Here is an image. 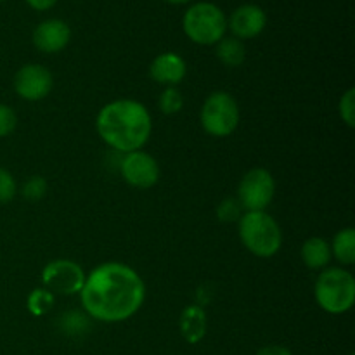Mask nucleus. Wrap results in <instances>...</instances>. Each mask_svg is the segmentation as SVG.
I'll use <instances>...</instances> for the list:
<instances>
[{
  "mask_svg": "<svg viewBox=\"0 0 355 355\" xmlns=\"http://www.w3.org/2000/svg\"><path fill=\"white\" fill-rule=\"evenodd\" d=\"M120 173L128 186L135 189H149L159 180V165L148 153L132 151L121 159Z\"/></svg>",
  "mask_w": 355,
  "mask_h": 355,
  "instance_id": "nucleus-9",
  "label": "nucleus"
},
{
  "mask_svg": "<svg viewBox=\"0 0 355 355\" xmlns=\"http://www.w3.org/2000/svg\"><path fill=\"white\" fill-rule=\"evenodd\" d=\"M99 137L123 155L141 151L151 137V114L144 104L134 99H118L106 104L96 120Z\"/></svg>",
  "mask_w": 355,
  "mask_h": 355,
  "instance_id": "nucleus-2",
  "label": "nucleus"
},
{
  "mask_svg": "<svg viewBox=\"0 0 355 355\" xmlns=\"http://www.w3.org/2000/svg\"><path fill=\"white\" fill-rule=\"evenodd\" d=\"M158 106L163 114H177L184 106V97L177 87H166L162 92Z\"/></svg>",
  "mask_w": 355,
  "mask_h": 355,
  "instance_id": "nucleus-19",
  "label": "nucleus"
},
{
  "mask_svg": "<svg viewBox=\"0 0 355 355\" xmlns=\"http://www.w3.org/2000/svg\"><path fill=\"white\" fill-rule=\"evenodd\" d=\"M239 106L224 90L210 94L201 106V127L211 137H229L239 125Z\"/></svg>",
  "mask_w": 355,
  "mask_h": 355,
  "instance_id": "nucleus-6",
  "label": "nucleus"
},
{
  "mask_svg": "<svg viewBox=\"0 0 355 355\" xmlns=\"http://www.w3.org/2000/svg\"><path fill=\"white\" fill-rule=\"evenodd\" d=\"M350 355H354V354H350Z\"/></svg>",
  "mask_w": 355,
  "mask_h": 355,
  "instance_id": "nucleus-30",
  "label": "nucleus"
},
{
  "mask_svg": "<svg viewBox=\"0 0 355 355\" xmlns=\"http://www.w3.org/2000/svg\"><path fill=\"white\" fill-rule=\"evenodd\" d=\"M187 64L182 55L175 52H163L153 59L149 75L156 83L165 87H177L186 78Z\"/></svg>",
  "mask_w": 355,
  "mask_h": 355,
  "instance_id": "nucleus-13",
  "label": "nucleus"
},
{
  "mask_svg": "<svg viewBox=\"0 0 355 355\" xmlns=\"http://www.w3.org/2000/svg\"><path fill=\"white\" fill-rule=\"evenodd\" d=\"M16 193H17L16 179H14L12 173H10L9 170L0 166V205L12 201L14 196H16Z\"/></svg>",
  "mask_w": 355,
  "mask_h": 355,
  "instance_id": "nucleus-24",
  "label": "nucleus"
},
{
  "mask_svg": "<svg viewBox=\"0 0 355 355\" xmlns=\"http://www.w3.org/2000/svg\"><path fill=\"white\" fill-rule=\"evenodd\" d=\"M238 232L243 246L260 259L274 257L283 246L279 224L267 211H245L238 220Z\"/></svg>",
  "mask_w": 355,
  "mask_h": 355,
  "instance_id": "nucleus-3",
  "label": "nucleus"
},
{
  "mask_svg": "<svg viewBox=\"0 0 355 355\" xmlns=\"http://www.w3.org/2000/svg\"><path fill=\"white\" fill-rule=\"evenodd\" d=\"M165 2L173 3V6H180V3H187V2H189V0H165Z\"/></svg>",
  "mask_w": 355,
  "mask_h": 355,
  "instance_id": "nucleus-28",
  "label": "nucleus"
},
{
  "mask_svg": "<svg viewBox=\"0 0 355 355\" xmlns=\"http://www.w3.org/2000/svg\"><path fill=\"white\" fill-rule=\"evenodd\" d=\"M85 277L87 274L78 263L66 259L52 260L42 270V283L45 290L51 291L52 295H64V297L80 293L85 284Z\"/></svg>",
  "mask_w": 355,
  "mask_h": 355,
  "instance_id": "nucleus-8",
  "label": "nucleus"
},
{
  "mask_svg": "<svg viewBox=\"0 0 355 355\" xmlns=\"http://www.w3.org/2000/svg\"><path fill=\"white\" fill-rule=\"evenodd\" d=\"M215 45H217L215 54L220 59L222 64L229 66V68H238V66H241L245 62L246 49L245 44L241 40H238V38L224 37Z\"/></svg>",
  "mask_w": 355,
  "mask_h": 355,
  "instance_id": "nucleus-17",
  "label": "nucleus"
},
{
  "mask_svg": "<svg viewBox=\"0 0 355 355\" xmlns=\"http://www.w3.org/2000/svg\"><path fill=\"white\" fill-rule=\"evenodd\" d=\"M71 40V30L61 19H47L33 31V45L45 54L61 52Z\"/></svg>",
  "mask_w": 355,
  "mask_h": 355,
  "instance_id": "nucleus-12",
  "label": "nucleus"
},
{
  "mask_svg": "<svg viewBox=\"0 0 355 355\" xmlns=\"http://www.w3.org/2000/svg\"><path fill=\"white\" fill-rule=\"evenodd\" d=\"M179 329L182 338L189 345H198L207 335V312L201 305H187L179 319Z\"/></svg>",
  "mask_w": 355,
  "mask_h": 355,
  "instance_id": "nucleus-14",
  "label": "nucleus"
},
{
  "mask_svg": "<svg viewBox=\"0 0 355 355\" xmlns=\"http://www.w3.org/2000/svg\"><path fill=\"white\" fill-rule=\"evenodd\" d=\"M276 180L267 168H252L243 175L238 186V198L245 211H266L272 203Z\"/></svg>",
  "mask_w": 355,
  "mask_h": 355,
  "instance_id": "nucleus-7",
  "label": "nucleus"
},
{
  "mask_svg": "<svg viewBox=\"0 0 355 355\" xmlns=\"http://www.w3.org/2000/svg\"><path fill=\"white\" fill-rule=\"evenodd\" d=\"M89 315H83L82 312H66L61 315V326L62 331L68 333V335H80L82 331H85L89 328V321H87Z\"/></svg>",
  "mask_w": 355,
  "mask_h": 355,
  "instance_id": "nucleus-20",
  "label": "nucleus"
},
{
  "mask_svg": "<svg viewBox=\"0 0 355 355\" xmlns=\"http://www.w3.org/2000/svg\"><path fill=\"white\" fill-rule=\"evenodd\" d=\"M186 37L198 45H215L227 31V17L224 10L211 2L191 6L182 17Z\"/></svg>",
  "mask_w": 355,
  "mask_h": 355,
  "instance_id": "nucleus-5",
  "label": "nucleus"
},
{
  "mask_svg": "<svg viewBox=\"0 0 355 355\" xmlns=\"http://www.w3.org/2000/svg\"><path fill=\"white\" fill-rule=\"evenodd\" d=\"M255 355H293L291 350H288L286 347L281 345H267L263 349H260Z\"/></svg>",
  "mask_w": 355,
  "mask_h": 355,
  "instance_id": "nucleus-26",
  "label": "nucleus"
},
{
  "mask_svg": "<svg viewBox=\"0 0 355 355\" xmlns=\"http://www.w3.org/2000/svg\"><path fill=\"white\" fill-rule=\"evenodd\" d=\"M52 305H54V295L49 290H45V288H35L26 298L28 311H30V314L37 315V318L47 314L52 309Z\"/></svg>",
  "mask_w": 355,
  "mask_h": 355,
  "instance_id": "nucleus-18",
  "label": "nucleus"
},
{
  "mask_svg": "<svg viewBox=\"0 0 355 355\" xmlns=\"http://www.w3.org/2000/svg\"><path fill=\"white\" fill-rule=\"evenodd\" d=\"M267 16L262 7L255 3H246L238 7L231 14V19H227V28H231L232 35L238 40H250L255 38L266 30Z\"/></svg>",
  "mask_w": 355,
  "mask_h": 355,
  "instance_id": "nucleus-11",
  "label": "nucleus"
},
{
  "mask_svg": "<svg viewBox=\"0 0 355 355\" xmlns=\"http://www.w3.org/2000/svg\"><path fill=\"white\" fill-rule=\"evenodd\" d=\"M54 87L52 73L42 64H24L14 75V90L17 96L30 103L45 99Z\"/></svg>",
  "mask_w": 355,
  "mask_h": 355,
  "instance_id": "nucleus-10",
  "label": "nucleus"
},
{
  "mask_svg": "<svg viewBox=\"0 0 355 355\" xmlns=\"http://www.w3.org/2000/svg\"><path fill=\"white\" fill-rule=\"evenodd\" d=\"M302 260L312 270L326 269L331 260V246L321 236H312L302 245Z\"/></svg>",
  "mask_w": 355,
  "mask_h": 355,
  "instance_id": "nucleus-15",
  "label": "nucleus"
},
{
  "mask_svg": "<svg viewBox=\"0 0 355 355\" xmlns=\"http://www.w3.org/2000/svg\"><path fill=\"white\" fill-rule=\"evenodd\" d=\"M49 184L44 177L40 175H31L30 179H26V182L23 184V196L26 198L28 201H40L42 198L47 194Z\"/></svg>",
  "mask_w": 355,
  "mask_h": 355,
  "instance_id": "nucleus-21",
  "label": "nucleus"
},
{
  "mask_svg": "<svg viewBox=\"0 0 355 355\" xmlns=\"http://www.w3.org/2000/svg\"><path fill=\"white\" fill-rule=\"evenodd\" d=\"M0 2H3V0H0Z\"/></svg>",
  "mask_w": 355,
  "mask_h": 355,
  "instance_id": "nucleus-29",
  "label": "nucleus"
},
{
  "mask_svg": "<svg viewBox=\"0 0 355 355\" xmlns=\"http://www.w3.org/2000/svg\"><path fill=\"white\" fill-rule=\"evenodd\" d=\"M338 113L347 127H355V89H349L343 94L338 104Z\"/></svg>",
  "mask_w": 355,
  "mask_h": 355,
  "instance_id": "nucleus-22",
  "label": "nucleus"
},
{
  "mask_svg": "<svg viewBox=\"0 0 355 355\" xmlns=\"http://www.w3.org/2000/svg\"><path fill=\"white\" fill-rule=\"evenodd\" d=\"M315 302L324 312L345 314L355 304V279L343 267H326L314 286Z\"/></svg>",
  "mask_w": 355,
  "mask_h": 355,
  "instance_id": "nucleus-4",
  "label": "nucleus"
},
{
  "mask_svg": "<svg viewBox=\"0 0 355 355\" xmlns=\"http://www.w3.org/2000/svg\"><path fill=\"white\" fill-rule=\"evenodd\" d=\"M17 127V114L7 104H0V137H7Z\"/></svg>",
  "mask_w": 355,
  "mask_h": 355,
  "instance_id": "nucleus-25",
  "label": "nucleus"
},
{
  "mask_svg": "<svg viewBox=\"0 0 355 355\" xmlns=\"http://www.w3.org/2000/svg\"><path fill=\"white\" fill-rule=\"evenodd\" d=\"M331 255L342 266H352L355 262V229L345 227L335 234L331 241Z\"/></svg>",
  "mask_w": 355,
  "mask_h": 355,
  "instance_id": "nucleus-16",
  "label": "nucleus"
},
{
  "mask_svg": "<svg viewBox=\"0 0 355 355\" xmlns=\"http://www.w3.org/2000/svg\"><path fill=\"white\" fill-rule=\"evenodd\" d=\"M80 300L94 321L123 322L144 304L146 284L127 263L106 262L87 274Z\"/></svg>",
  "mask_w": 355,
  "mask_h": 355,
  "instance_id": "nucleus-1",
  "label": "nucleus"
},
{
  "mask_svg": "<svg viewBox=\"0 0 355 355\" xmlns=\"http://www.w3.org/2000/svg\"><path fill=\"white\" fill-rule=\"evenodd\" d=\"M243 215V208L234 198H225L217 207V217L220 222H236Z\"/></svg>",
  "mask_w": 355,
  "mask_h": 355,
  "instance_id": "nucleus-23",
  "label": "nucleus"
},
{
  "mask_svg": "<svg viewBox=\"0 0 355 355\" xmlns=\"http://www.w3.org/2000/svg\"><path fill=\"white\" fill-rule=\"evenodd\" d=\"M55 2H58V0H26L28 6L35 10H47L51 9V7H54Z\"/></svg>",
  "mask_w": 355,
  "mask_h": 355,
  "instance_id": "nucleus-27",
  "label": "nucleus"
}]
</instances>
